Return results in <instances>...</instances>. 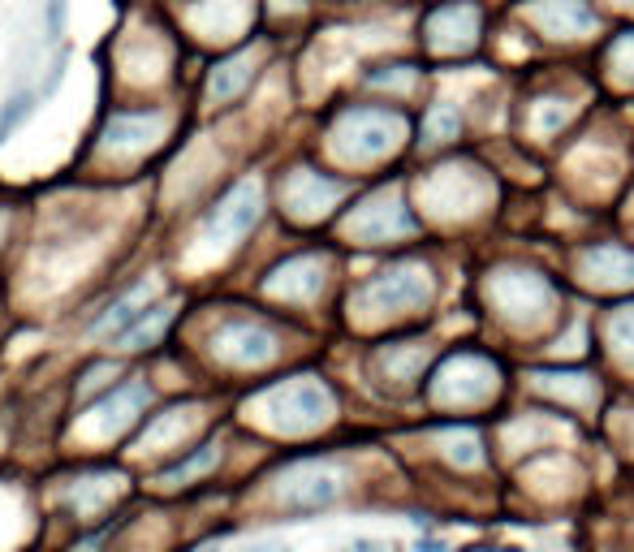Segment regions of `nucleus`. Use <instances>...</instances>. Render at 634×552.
<instances>
[{
	"mask_svg": "<svg viewBox=\"0 0 634 552\" xmlns=\"http://www.w3.org/2000/svg\"><path fill=\"white\" fill-rule=\"evenodd\" d=\"M337 492H341V483L333 471H307L302 479H294V483L285 488V510H294V513L324 510V505L337 501Z\"/></svg>",
	"mask_w": 634,
	"mask_h": 552,
	"instance_id": "nucleus-1",
	"label": "nucleus"
},
{
	"mask_svg": "<svg viewBox=\"0 0 634 552\" xmlns=\"http://www.w3.org/2000/svg\"><path fill=\"white\" fill-rule=\"evenodd\" d=\"M255 216H259V195H255V186H238V190H234V195L225 198L216 212L207 216V225H203V229L212 234L220 220H225V234H242V229H251V225H255Z\"/></svg>",
	"mask_w": 634,
	"mask_h": 552,
	"instance_id": "nucleus-2",
	"label": "nucleus"
},
{
	"mask_svg": "<svg viewBox=\"0 0 634 552\" xmlns=\"http://www.w3.org/2000/svg\"><path fill=\"white\" fill-rule=\"evenodd\" d=\"M367 298L372 302H380V307H415V302H423L427 298V285H423V276L418 272H389L384 281H376L372 290H367Z\"/></svg>",
	"mask_w": 634,
	"mask_h": 552,
	"instance_id": "nucleus-3",
	"label": "nucleus"
},
{
	"mask_svg": "<svg viewBox=\"0 0 634 552\" xmlns=\"http://www.w3.org/2000/svg\"><path fill=\"white\" fill-rule=\"evenodd\" d=\"M40 91H35V87H18V91H14V96L5 99V104H0V147H5V138L14 134V130H18L22 121L31 117V113H35V104H40Z\"/></svg>",
	"mask_w": 634,
	"mask_h": 552,
	"instance_id": "nucleus-4",
	"label": "nucleus"
},
{
	"mask_svg": "<svg viewBox=\"0 0 634 552\" xmlns=\"http://www.w3.org/2000/svg\"><path fill=\"white\" fill-rule=\"evenodd\" d=\"M592 272H600V281H626V276L634 272V255H626V251H595L592 255Z\"/></svg>",
	"mask_w": 634,
	"mask_h": 552,
	"instance_id": "nucleus-5",
	"label": "nucleus"
},
{
	"mask_svg": "<svg viewBox=\"0 0 634 552\" xmlns=\"http://www.w3.org/2000/svg\"><path fill=\"white\" fill-rule=\"evenodd\" d=\"M65 31V0H43V40L57 43Z\"/></svg>",
	"mask_w": 634,
	"mask_h": 552,
	"instance_id": "nucleus-6",
	"label": "nucleus"
},
{
	"mask_svg": "<svg viewBox=\"0 0 634 552\" xmlns=\"http://www.w3.org/2000/svg\"><path fill=\"white\" fill-rule=\"evenodd\" d=\"M613 341L626 350V354L634 358V311L630 316H617V324H613Z\"/></svg>",
	"mask_w": 634,
	"mask_h": 552,
	"instance_id": "nucleus-7",
	"label": "nucleus"
},
{
	"mask_svg": "<svg viewBox=\"0 0 634 552\" xmlns=\"http://www.w3.org/2000/svg\"><path fill=\"white\" fill-rule=\"evenodd\" d=\"M203 462H212V449H203V454H195V457H186V462H178V466H164V479H178V474H186V471H195V466H203Z\"/></svg>",
	"mask_w": 634,
	"mask_h": 552,
	"instance_id": "nucleus-8",
	"label": "nucleus"
},
{
	"mask_svg": "<svg viewBox=\"0 0 634 552\" xmlns=\"http://www.w3.org/2000/svg\"><path fill=\"white\" fill-rule=\"evenodd\" d=\"M449 130H457V113H449V108H440V113H432V134H449Z\"/></svg>",
	"mask_w": 634,
	"mask_h": 552,
	"instance_id": "nucleus-9",
	"label": "nucleus"
},
{
	"mask_svg": "<svg viewBox=\"0 0 634 552\" xmlns=\"http://www.w3.org/2000/svg\"><path fill=\"white\" fill-rule=\"evenodd\" d=\"M350 552H380V544H376V539H354Z\"/></svg>",
	"mask_w": 634,
	"mask_h": 552,
	"instance_id": "nucleus-10",
	"label": "nucleus"
},
{
	"mask_svg": "<svg viewBox=\"0 0 634 552\" xmlns=\"http://www.w3.org/2000/svg\"><path fill=\"white\" fill-rule=\"evenodd\" d=\"M415 548L418 552H445V544H440V539H418Z\"/></svg>",
	"mask_w": 634,
	"mask_h": 552,
	"instance_id": "nucleus-11",
	"label": "nucleus"
},
{
	"mask_svg": "<svg viewBox=\"0 0 634 552\" xmlns=\"http://www.w3.org/2000/svg\"><path fill=\"white\" fill-rule=\"evenodd\" d=\"M203 552H220V548H203Z\"/></svg>",
	"mask_w": 634,
	"mask_h": 552,
	"instance_id": "nucleus-12",
	"label": "nucleus"
}]
</instances>
